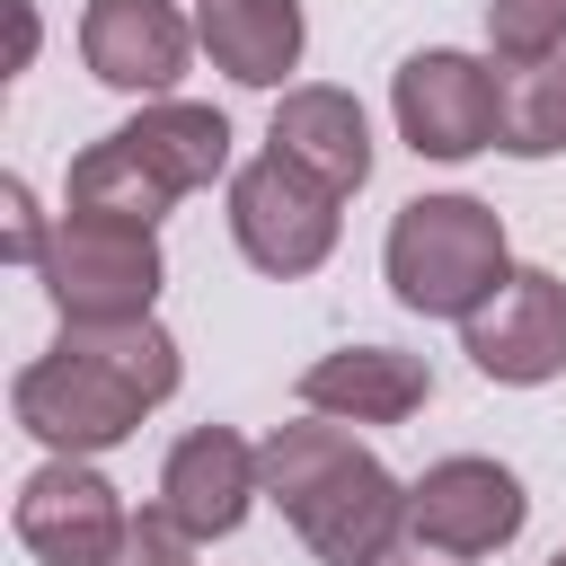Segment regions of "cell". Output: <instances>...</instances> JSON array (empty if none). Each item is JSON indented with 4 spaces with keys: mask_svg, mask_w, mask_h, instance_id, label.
<instances>
[{
    "mask_svg": "<svg viewBox=\"0 0 566 566\" xmlns=\"http://www.w3.org/2000/svg\"><path fill=\"white\" fill-rule=\"evenodd\" d=\"M0 248H9V265H44V248H53V230H44L35 195H27V177L0 186Z\"/></svg>",
    "mask_w": 566,
    "mask_h": 566,
    "instance_id": "cell-20",
    "label": "cell"
},
{
    "mask_svg": "<svg viewBox=\"0 0 566 566\" xmlns=\"http://www.w3.org/2000/svg\"><path fill=\"white\" fill-rule=\"evenodd\" d=\"M460 345L486 380L504 389H539L566 371V283L548 265H513L469 318H460Z\"/></svg>",
    "mask_w": 566,
    "mask_h": 566,
    "instance_id": "cell-8",
    "label": "cell"
},
{
    "mask_svg": "<svg viewBox=\"0 0 566 566\" xmlns=\"http://www.w3.org/2000/svg\"><path fill=\"white\" fill-rule=\"evenodd\" d=\"M371 566H469V557H451V548H424V539H407V548H389V557H371Z\"/></svg>",
    "mask_w": 566,
    "mask_h": 566,
    "instance_id": "cell-22",
    "label": "cell"
},
{
    "mask_svg": "<svg viewBox=\"0 0 566 566\" xmlns=\"http://www.w3.org/2000/svg\"><path fill=\"white\" fill-rule=\"evenodd\" d=\"M124 495L88 469V460H71V451H53L27 486H18V539L44 557V566H106L115 557V539H124Z\"/></svg>",
    "mask_w": 566,
    "mask_h": 566,
    "instance_id": "cell-9",
    "label": "cell"
},
{
    "mask_svg": "<svg viewBox=\"0 0 566 566\" xmlns=\"http://www.w3.org/2000/svg\"><path fill=\"white\" fill-rule=\"evenodd\" d=\"M168 203H177V186H168L124 133H106V142H88V150L71 159V212H106V221H142V230H159Z\"/></svg>",
    "mask_w": 566,
    "mask_h": 566,
    "instance_id": "cell-16",
    "label": "cell"
},
{
    "mask_svg": "<svg viewBox=\"0 0 566 566\" xmlns=\"http://www.w3.org/2000/svg\"><path fill=\"white\" fill-rule=\"evenodd\" d=\"M177 371L186 363L159 318H62L53 354H35L9 380V407L44 451L97 460V451L133 442V424L177 389Z\"/></svg>",
    "mask_w": 566,
    "mask_h": 566,
    "instance_id": "cell-1",
    "label": "cell"
},
{
    "mask_svg": "<svg viewBox=\"0 0 566 566\" xmlns=\"http://www.w3.org/2000/svg\"><path fill=\"white\" fill-rule=\"evenodd\" d=\"M256 469H265V495L283 504V522L310 539V557L327 566H371L398 548L407 531V486L336 424V416H310V424H274L256 442Z\"/></svg>",
    "mask_w": 566,
    "mask_h": 566,
    "instance_id": "cell-2",
    "label": "cell"
},
{
    "mask_svg": "<svg viewBox=\"0 0 566 566\" xmlns=\"http://www.w3.org/2000/svg\"><path fill=\"white\" fill-rule=\"evenodd\" d=\"M35 274H44L62 318H150V301L168 283V256H159V230H142V221L71 212Z\"/></svg>",
    "mask_w": 566,
    "mask_h": 566,
    "instance_id": "cell-5",
    "label": "cell"
},
{
    "mask_svg": "<svg viewBox=\"0 0 566 566\" xmlns=\"http://www.w3.org/2000/svg\"><path fill=\"white\" fill-rule=\"evenodd\" d=\"M389 115L416 159H478L495 150V62L460 44H424L389 80Z\"/></svg>",
    "mask_w": 566,
    "mask_h": 566,
    "instance_id": "cell-6",
    "label": "cell"
},
{
    "mask_svg": "<svg viewBox=\"0 0 566 566\" xmlns=\"http://www.w3.org/2000/svg\"><path fill=\"white\" fill-rule=\"evenodd\" d=\"M548 566H566V548H557V557H548Z\"/></svg>",
    "mask_w": 566,
    "mask_h": 566,
    "instance_id": "cell-23",
    "label": "cell"
},
{
    "mask_svg": "<svg viewBox=\"0 0 566 566\" xmlns=\"http://www.w3.org/2000/svg\"><path fill=\"white\" fill-rule=\"evenodd\" d=\"M177 195H195V186H212L221 168H230V115L221 106H195V97H150L133 124H115Z\"/></svg>",
    "mask_w": 566,
    "mask_h": 566,
    "instance_id": "cell-15",
    "label": "cell"
},
{
    "mask_svg": "<svg viewBox=\"0 0 566 566\" xmlns=\"http://www.w3.org/2000/svg\"><path fill=\"white\" fill-rule=\"evenodd\" d=\"M380 265H389V292L416 318H469L513 274V248H504L495 203H478V195H416V203H398Z\"/></svg>",
    "mask_w": 566,
    "mask_h": 566,
    "instance_id": "cell-3",
    "label": "cell"
},
{
    "mask_svg": "<svg viewBox=\"0 0 566 566\" xmlns=\"http://www.w3.org/2000/svg\"><path fill=\"white\" fill-rule=\"evenodd\" d=\"M195 35L239 88H283V71H301L310 18H301V0H203Z\"/></svg>",
    "mask_w": 566,
    "mask_h": 566,
    "instance_id": "cell-14",
    "label": "cell"
},
{
    "mask_svg": "<svg viewBox=\"0 0 566 566\" xmlns=\"http://www.w3.org/2000/svg\"><path fill=\"white\" fill-rule=\"evenodd\" d=\"M106 566H195V531H186L168 504H142V513L124 522V539H115Z\"/></svg>",
    "mask_w": 566,
    "mask_h": 566,
    "instance_id": "cell-19",
    "label": "cell"
},
{
    "mask_svg": "<svg viewBox=\"0 0 566 566\" xmlns=\"http://www.w3.org/2000/svg\"><path fill=\"white\" fill-rule=\"evenodd\" d=\"M495 150H513V159H557L566 150V53L495 71Z\"/></svg>",
    "mask_w": 566,
    "mask_h": 566,
    "instance_id": "cell-17",
    "label": "cell"
},
{
    "mask_svg": "<svg viewBox=\"0 0 566 566\" xmlns=\"http://www.w3.org/2000/svg\"><path fill=\"white\" fill-rule=\"evenodd\" d=\"M345 195L336 186H318L310 168H292L283 150H265V159H248L239 177H230V239H239V256L256 265V274H274V283H301V274H318L327 256H336V212Z\"/></svg>",
    "mask_w": 566,
    "mask_h": 566,
    "instance_id": "cell-4",
    "label": "cell"
},
{
    "mask_svg": "<svg viewBox=\"0 0 566 566\" xmlns=\"http://www.w3.org/2000/svg\"><path fill=\"white\" fill-rule=\"evenodd\" d=\"M433 398V371L398 345H336L301 371V407L336 424H407Z\"/></svg>",
    "mask_w": 566,
    "mask_h": 566,
    "instance_id": "cell-12",
    "label": "cell"
},
{
    "mask_svg": "<svg viewBox=\"0 0 566 566\" xmlns=\"http://www.w3.org/2000/svg\"><path fill=\"white\" fill-rule=\"evenodd\" d=\"M265 495V469H256V442L230 433V424H195L168 460H159V504L195 531V539H230L248 522V504Z\"/></svg>",
    "mask_w": 566,
    "mask_h": 566,
    "instance_id": "cell-11",
    "label": "cell"
},
{
    "mask_svg": "<svg viewBox=\"0 0 566 566\" xmlns=\"http://www.w3.org/2000/svg\"><path fill=\"white\" fill-rule=\"evenodd\" d=\"M522 522H531L522 478L504 460H478V451H451L407 486V539L451 548V557H495L522 539Z\"/></svg>",
    "mask_w": 566,
    "mask_h": 566,
    "instance_id": "cell-7",
    "label": "cell"
},
{
    "mask_svg": "<svg viewBox=\"0 0 566 566\" xmlns=\"http://www.w3.org/2000/svg\"><path fill=\"white\" fill-rule=\"evenodd\" d=\"M9 9V71H27L35 62V0H0Z\"/></svg>",
    "mask_w": 566,
    "mask_h": 566,
    "instance_id": "cell-21",
    "label": "cell"
},
{
    "mask_svg": "<svg viewBox=\"0 0 566 566\" xmlns=\"http://www.w3.org/2000/svg\"><path fill=\"white\" fill-rule=\"evenodd\" d=\"M195 44L203 35L177 18V0H88L80 18V62L124 97H168Z\"/></svg>",
    "mask_w": 566,
    "mask_h": 566,
    "instance_id": "cell-10",
    "label": "cell"
},
{
    "mask_svg": "<svg viewBox=\"0 0 566 566\" xmlns=\"http://www.w3.org/2000/svg\"><path fill=\"white\" fill-rule=\"evenodd\" d=\"M495 62H557L566 53V0H486Z\"/></svg>",
    "mask_w": 566,
    "mask_h": 566,
    "instance_id": "cell-18",
    "label": "cell"
},
{
    "mask_svg": "<svg viewBox=\"0 0 566 566\" xmlns=\"http://www.w3.org/2000/svg\"><path fill=\"white\" fill-rule=\"evenodd\" d=\"M265 150H283L292 168H310V177L336 186V195H354V186L371 177V124H363L354 88H327V80L283 88V106H274V124H265Z\"/></svg>",
    "mask_w": 566,
    "mask_h": 566,
    "instance_id": "cell-13",
    "label": "cell"
}]
</instances>
